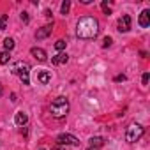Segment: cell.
<instances>
[{
    "label": "cell",
    "instance_id": "obj_2",
    "mask_svg": "<svg viewBox=\"0 0 150 150\" xmlns=\"http://www.w3.org/2000/svg\"><path fill=\"white\" fill-rule=\"evenodd\" d=\"M50 111H51V117H55V118H64L67 113H69V101L65 99V97H57L53 103H51V106H50Z\"/></svg>",
    "mask_w": 150,
    "mask_h": 150
},
{
    "label": "cell",
    "instance_id": "obj_9",
    "mask_svg": "<svg viewBox=\"0 0 150 150\" xmlns=\"http://www.w3.org/2000/svg\"><path fill=\"white\" fill-rule=\"evenodd\" d=\"M30 53H32V57H35L39 62H46V57H48V55H46V51H44L42 48H32Z\"/></svg>",
    "mask_w": 150,
    "mask_h": 150
},
{
    "label": "cell",
    "instance_id": "obj_16",
    "mask_svg": "<svg viewBox=\"0 0 150 150\" xmlns=\"http://www.w3.org/2000/svg\"><path fill=\"white\" fill-rule=\"evenodd\" d=\"M9 60H11V53L9 51H2V53H0V64H2V65L7 64Z\"/></svg>",
    "mask_w": 150,
    "mask_h": 150
},
{
    "label": "cell",
    "instance_id": "obj_18",
    "mask_svg": "<svg viewBox=\"0 0 150 150\" xmlns=\"http://www.w3.org/2000/svg\"><path fill=\"white\" fill-rule=\"evenodd\" d=\"M65 46H67V42H65L64 39H58V41L55 42V50H58L60 53H62V50H65Z\"/></svg>",
    "mask_w": 150,
    "mask_h": 150
},
{
    "label": "cell",
    "instance_id": "obj_5",
    "mask_svg": "<svg viewBox=\"0 0 150 150\" xmlns=\"http://www.w3.org/2000/svg\"><path fill=\"white\" fill-rule=\"evenodd\" d=\"M57 143L62 145V146H67V145H72V146H80V139L72 134H58L57 136Z\"/></svg>",
    "mask_w": 150,
    "mask_h": 150
},
{
    "label": "cell",
    "instance_id": "obj_19",
    "mask_svg": "<svg viewBox=\"0 0 150 150\" xmlns=\"http://www.w3.org/2000/svg\"><path fill=\"white\" fill-rule=\"evenodd\" d=\"M111 42H113V39H111V37H104V41H103V48H110V46H111Z\"/></svg>",
    "mask_w": 150,
    "mask_h": 150
},
{
    "label": "cell",
    "instance_id": "obj_12",
    "mask_svg": "<svg viewBox=\"0 0 150 150\" xmlns=\"http://www.w3.org/2000/svg\"><path fill=\"white\" fill-rule=\"evenodd\" d=\"M14 122H16V125L23 127V125L28 122V115H27V113H23V111H20V113H16V117H14Z\"/></svg>",
    "mask_w": 150,
    "mask_h": 150
},
{
    "label": "cell",
    "instance_id": "obj_8",
    "mask_svg": "<svg viewBox=\"0 0 150 150\" xmlns=\"http://www.w3.org/2000/svg\"><path fill=\"white\" fill-rule=\"evenodd\" d=\"M138 23H139V27H141V28H146V27L150 25V11H148V9H143V11H141Z\"/></svg>",
    "mask_w": 150,
    "mask_h": 150
},
{
    "label": "cell",
    "instance_id": "obj_13",
    "mask_svg": "<svg viewBox=\"0 0 150 150\" xmlns=\"http://www.w3.org/2000/svg\"><path fill=\"white\" fill-rule=\"evenodd\" d=\"M103 145H104V138H101V136L90 138V145H88V146H97V148H101Z\"/></svg>",
    "mask_w": 150,
    "mask_h": 150
},
{
    "label": "cell",
    "instance_id": "obj_15",
    "mask_svg": "<svg viewBox=\"0 0 150 150\" xmlns=\"http://www.w3.org/2000/svg\"><path fill=\"white\" fill-rule=\"evenodd\" d=\"M4 48H6V51H9V53H11V50L14 48V39L7 37V39L4 41Z\"/></svg>",
    "mask_w": 150,
    "mask_h": 150
},
{
    "label": "cell",
    "instance_id": "obj_4",
    "mask_svg": "<svg viewBox=\"0 0 150 150\" xmlns=\"http://www.w3.org/2000/svg\"><path fill=\"white\" fill-rule=\"evenodd\" d=\"M145 134V129L139 125V124H131L129 127H127V132H125V139L129 141V143H136L141 136Z\"/></svg>",
    "mask_w": 150,
    "mask_h": 150
},
{
    "label": "cell",
    "instance_id": "obj_14",
    "mask_svg": "<svg viewBox=\"0 0 150 150\" xmlns=\"http://www.w3.org/2000/svg\"><path fill=\"white\" fill-rule=\"evenodd\" d=\"M69 9H71V2H69V0H64V2H62V6H60V13L65 16V14L69 13Z\"/></svg>",
    "mask_w": 150,
    "mask_h": 150
},
{
    "label": "cell",
    "instance_id": "obj_11",
    "mask_svg": "<svg viewBox=\"0 0 150 150\" xmlns=\"http://www.w3.org/2000/svg\"><path fill=\"white\" fill-rule=\"evenodd\" d=\"M69 60V55L67 53H58V55H55L53 58H51V64L53 65H62V64H65Z\"/></svg>",
    "mask_w": 150,
    "mask_h": 150
},
{
    "label": "cell",
    "instance_id": "obj_27",
    "mask_svg": "<svg viewBox=\"0 0 150 150\" xmlns=\"http://www.w3.org/2000/svg\"><path fill=\"white\" fill-rule=\"evenodd\" d=\"M39 150H46V148H39Z\"/></svg>",
    "mask_w": 150,
    "mask_h": 150
},
{
    "label": "cell",
    "instance_id": "obj_24",
    "mask_svg": "<svg viewBox=\"0 0 150 150\" xmlns=\"http://www.w3.org/2000/svg\"><path fill=\"white\" fill-rule=\"evenodd\" d=\"M51 150H65V148H64V146H62V145H57V146H53V148H51Z\"/></svg>",
    "mask_w": 150,
    "mask_h": 150
},
{
    "label": "cell",
    "instance_id": "obj_6",
    "mask_svg": "<svg viewBox=\"0 0 150 150\" xmlns=\"http://www.w3.org/2000/svg\"><path fill=\"white\" fill-rule=\"evenodd\" d=\"M118 30L120 32H129L131 30V16L129 14H122V18L118 20Z\"/></svg>",
    "mask_w": 150,
    "mask_h": 150
},
{
    "label": "cell",
    "instance_id": "obj_23",
    "mask_svg": "<svg viewBox=\"0 0 150 150\" xmlns=\"http://www.w3.org/2000/svg\"><path fill=\"white\" fill-rule=\"evenodd\" d=\"M80 2H81L83 6H88V4H92V0H80Z\"/></svg>",
    "mask_w": 150,
    "mask_h": 150
},
{
    "label": "cell",
    "instance_id": "obj_10",
    "mask_svg": "<svg viewBox=\"0 0 150 150\" xmlns=\"http://www.w3.org/2000/svg\"><path fill=\"white\" fill-rule=\"evenodd\" d=\"M37 81L42 83V85L50 83V81H51V74H50V71H39V72H37Z\"/></svg>",
    "mask_w": 150,
    "mask_h": 150
},
{
    "label": "cell",
    "instance_id": "obj_7",
    "mask_svg": "<svg viewBox=\"0 0 150 150\" xmlns=\"http://www.w3.org/2000/svg\"><path fill=\"white\" fill-rule=\"evenodd\" d=\"M51 30H53V23H51V25H44V27H41V28L35 32V39H37V41L46 39L48 35H51Z\"/></svg>",
    "mask_w": 150,
    "mask_h": 150
},
{
    "label": "cell",
    "instance_id": "obj_1",
    "mask_svg": "<svg viewBox=\"0 0 150 150\" xmlns=\"http://www.w3.org/2000/svg\"><path fill=\"white\" fill-rule=\"evenodd\" d=\"M99 34V21L92 16H85L76 25V35L80 39H96Z\"/></svg>",
    "mask_w": 150,
    "mask_h": 150
},
{
    "label": "cell",
    "instance_id": "obj_20",
    "mask_svg": "<svg viewBox=\"0 0 150 150\" xmlns=\"http://www.w3.org/2000/svg\"><path fill=\"white\" fill-rule=\"evenodd\" d=\"M21 21H23V23H28V21H30L28 13H21Z\"/></svg>",
    "mask_w": 150,
    "mask_h": 150
},
{
    "label": "cell",
    "instance_id": "obj_21",
    "mask_svg": "<svg viewBox=\"0 0 150 150\" xmlns=\"http://www.w3.org/2000/svg\"><path fill=\"white\" fill-rule=\"evenodd\" d=\"M148 78H150V74H148V72H145V74H143V78H141V83H143V85H146V83H148Z\"/></svg>",
    "mask_w": 150,
    "mask_h": 150
},
{
    "label": "cell",
    "instance_id": "obj_3",
    "mask_svg": "<svg viewBox=\"0 0 150 150\" xmlns=\"http://www.w3.org/2000/svg\"><path fill=\"white\" fill-rule=\"evenodd\" d=\"M13 72L14 74H18L20 76V80L25 83V85H28L30 83V65L27 64V62H16V65H14V69H13Z\"/></svg>",
    "mask_w": 150,
    "mask_h": 150
},
{
    "label": "cell",
    "instance_id": "obj_22",
    "mask_svg": "<svg viewBox=\"0 0 150 150\" xmlns=\"http://www.w3.org/2000/svg\"><path fill=\"white\" fill-rule=\"evenodd\" d=\"M124 80H125L124 74H118V76H115V81H124Z\"/></svg>",
    "mask_w": 150,
    "mask_h": 150
},
{
    "label": "cell",
    "instance_id": "obj_17",
    "mask_svg": "<svg viewBox=\"0 0 150 150\" xmlns=\"http://www.w3.org/2000/svg\"><path fill=\"white\" fill-rule=\"evenodd\" d=\"M7 21H9L7 14H0V30H6L7 28Z\"/></svg>",
    "mask_w": 150,
    "mask_h": 150
},
{
    "label": "cell",
    "instance_id": "obj_25",
    "mask_svg": "<svg viewBox=\"0 0 150 150\" xmlns=\"http://www.w3.org/2000/svg\"><path fill=\"white\" fill-rule=\"evenodd\" d=\"M87 150H101V148H97V146H88Z\"/></svg>",
    "mask_w": 150,
    "mask_h": 150
},
{
    "label": "cell",
    "instance_id": "obj_26",
    "mask_svg": "<svg viewBox=\"0 0 150 150\" xmlns=\"http://www.w3.org/2000/svg\"><path fill=\"white\" fill-rule=\"evenodd\" d=\"M2 94H4V88H2V85H0V97H2Z\"/></svg>",
    "mask_w": 150,
    "mask_h": 150
}]
</instances>
